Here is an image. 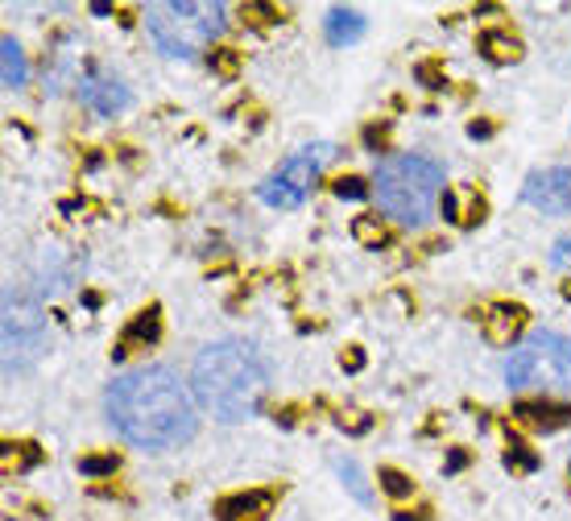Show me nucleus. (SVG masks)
Masks as SVG:
<instances>
[{"instance_id":"1","label":"nucleus","mask_w":571,"mask_h":521,"mask_svg":"<svg viewBox=\"0 0 571 521\" xmlns=\"http://www.w3.org/2000/svg\"><path fill=\"white\" fill-rule=\"evenodd\" d=\"M112 430L141 451H170L195 439L199 402L183 377L167 364L121 372L104 393Z\"/></svg>"},{"instance_id":"2","label":"nucleus","mask_w":571,"mask_h":521,"mask_svg":"<svg viewBox=\"0 0 571 521\" xmlns=\"http://www.w3.org/2000/svg\"><path fill=\"white\" fill-rule=\"evenodd\" d=\"M191 393L212 418L220 422H249L258 418L270 393V364L244 339H216L191 364Z\"/></svg>"},{"instance_id":"3","label":"nucleus","mask_w":571,"mask_h":521,"mask_svg":"<svg viewBox=\"0 0 571 521\" xmlns=\"http://www.w3.org/2000/svg\"><path fill=\"white\" fill-rule=\"evenodd\" d=\"M443 195V166L419 153L386 158L373 174V199L386 211V220L402 228H423Z\"/></svg>"},{"instance_id":"4","label":"nucleus","mask_w":571,"mask_h":521,"mask_svg":"<svg viewBox=\"0 0 571 521\" xmlns=\"http://www.w3.org/2000/svg\"><path fill=\"white\" fill-rule=\"evenodd\" d=\"M220 0H158L146 9V30L167 58H195L224 34Z\"/></svg>"},{"instance_id":"5","label":"nucleus","mask_w":571,"mask_h":521,"mask_svg":"<svg viewBox=\"0 0 571 521\" xmlns=\"http://www.w3.org/2000/svg\"><path fill=\"white\" fill-rule=\"evenodd\" d=\"M505 381L514 393L571 397V339L559 332H535L505 360Z\"/></svg>"},{"instance_id":"6","label":"nucleus","mask_w":571,"mask_h":521,"mask_svg":"<svg viewBox=\"0 0 571 521\" xmlns=\"http://www.w3.org/2000/svg\"><path fill=\"white\" fill-rule=\"evenodd\" d=\"M335 158V146L332 141H315V146H302L295 149L282 166L261 183V204L277 207V211H290V207H302L307 204V195H311L319 178H323V170L328 162Z\"/></svg>"},{"instance_id":"7","label":"nucleus","mask_w":571,"mask_h":521,"mask_svg":"<svg viewBox=\"0 0 571 521\" xmlns=\"http://www.w3.org/2000/svg\"><path fill=\"white\" fill-rule=\"evenodd\" d=\"M522 204L551 211V216H571V166L535 170L522 186Z\"/></svg>"},{"instance_id":"8","label":"nucleus","mask_w":571,"mask_h":521,"mask_svg":"<svg viewBox=\"0 0 571 521\" xmlns=\"http://www.w3.org/2000/svg\"><path fill=\"white\" fill-rule=\"evenodd\" d=\"M79 100H83L88 108L112 116V112H121L129 104V92H125L121 79H109V74H83V79H79Z\"/></svg>"},{"instance_id":"9","label":"nucleus","mask_w":571,"mask_h":521,"mask_svg":"<svg viewBox=\"0 0 571 521\" xmlns=\"http://www.w3.org/2000/svg\"><path fill=\"white\" fill-rule=\"evenodd\" d=\"M274 509V493L265 488H249V493H237L220 501V521H265Z\"/></svg>"},{"instance_id":"10","label":"nucleus","mask_w":571,"mask_h":521,"mask_svg":"<svg viewBox=\"0 0 571 521\" xmlns=\"http://www.w3.org/2000/svg\"><path fill=\"white\" fill-rule=\"evenodd\" d=\"M522 306H493L489 319H484V335H489V344H498V348H510V339L522 332Z\"/></svg>"},{"instance_id":"11","label":"nucleus","mask_w":571,"mask_h":521,"mask_svg":"<svg viewBox=\"0 0 571 521\" xmlns=\"http://www.w3.org/2000/svg\"><path fill=\"white\" fill-rule=\"evenodd\" d=\"M365 30H369V21L361 18L356 9H332L328 13V37L335 46H352L356 37H365Z\"/></svg>"},{"instance_id":"12","label":"nucleus","mask_w":571,"mask_h":521,"mask_svg":"<svg viewBox=\"0 0 571 521\" xmlns=\"http://www.w3.org/2000/svg\"><path fill=\"white\" fill-rule=\"evenodd\" d=\"M0 55H4V88H9V92L25 88L30 67H25V55H21V46L13 42V37H4V42H0Z\"/></svg>"},{"instance_id":"13","label":"nucleus","mask_w":571,"mask_h":521,"mask_svg":"<svg viewBox=\"0 0 571 521\" xmlns=\"http://www.w3.org/2000/svg\"><path fill=\"white\" fill-rule=\"evenodd\" d=\"M480 50L493 58V62H517V58H522V46H517V37L501 34V30H493V34L480 37Z\"/></svg>"},{"instance_id":"14","label":"nucleus","mask_w":571,"mask_h":521,"mask_svg":"<svg viewBox=\"0 0 571 521\" xmlns=\"http://www.w3.org/2000/svg\"><path fill=\"white\" fill-rule=\"evenodd\" d=\"M517 418L535 430H555V427H563V422H571V409L551 414V409H543V406H517Z\"/></svg>"},{"instance_id":"15","label":"nucleus","mask_w":571,"mask_h":521,"mask_svg":"<svg viewBox=\"0 0 571 521\" xmlns=\"http://www.w3.org/2000/svg\"><path fill=\"white\" fill-rule=\"evenodd\" d=\"M133 339H146V344H153V339H158V311H146V315L133 319L129 332H125V344H121V352H116V356H125V348H129Z\"/></svg>"},{"instance_id":"16","label":"nucleus","mask_w":571,"mask_h":521,"mask_svg":"<svg viewBox=\"0 0 571 521\" xmlns=\"http://www.w3.org/2000/svg\"><path fill=\"white\" fill-rule=\"evenodd\" d=\"M352 232H356V241L373 244V248H377V244H386V228H381V223H373L369 216H361V220L352 223Z\"/></svg>"},{"instance_id":"17","label":"nucleus","mask_w":571,"mask_h":521,"mask_svg":"<svg viewBox=\"0 0 571 521\" xmlns=\"http://www.w3.org/2000/svg\"><path fill=\"white\" fill-rule=\"evenodd\" d=\"M340 476H349V488L356 501H369V488H365V476L356 472V464L352 460H340Z\"/></svg>"},{"instance_id":"18","label":"nucleus","mask_w":571,"mask_h":521,"mask_svg":"<svg viewBox=\"0 0 571 521\" xmlns=\"http://www.w3.org/2000/svg\"><path fill=\"white\" fill-rule=\"evenodd\" d=\"M381 481H386L389 497H406L410 493V481H406L402 472H393V467H381Z\"/></svg>"},{"instance_id":"19","label":"nucleus","mask_w":571,"mask_h":521,"mask_svg":"<svg viewBox=\"0 0 571 521\" xmlns=\"http://www.w3.org/2000/svg\"><path fill=\"white\" fill-rule=\"evenodd\" d=\"M335 195H340V199H365L369 186L361 183V178H340V183H335Z\"/></svg>"},{"instance_id":"20","label":"nucleus","mask_w":571,"mask_h":521,"mask_svg":"<svg viewBox=\"0 0 571 521\" xmlns=\"http://www.w3.org/2000/svg\"><path fill=\"white\" fill-rule=\"evenodd\" d=\"M551 265H555V269H571V236H563V241H555Z\"/></svg>"},{"instance_id":"21","label":"nucleus","mask_w":571,"mask_h":521,"mask_svg":"<svg viewBox=\"0 0 571 521\" xmlns=\"http://www.w3.org/2000/svg\"><path fill=\"white\" fill-rule=\"evenodd\" d=\"M79 472H88V476H95V472H116V455H104V460H83Z\"/></svg>"}]
</instances>
